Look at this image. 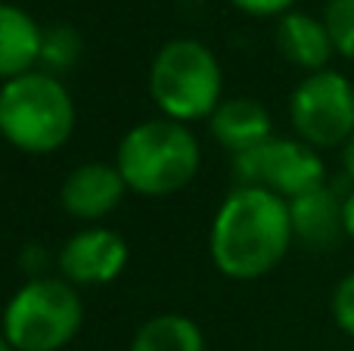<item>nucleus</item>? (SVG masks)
<instances>
[{"instance_id": "obj_1", "label": "nucleus", "mask_w": 354, "mask_h": 351, "mask_svg": "<svg viewBox=\"0 0 354 351\" xmlns=\"http://www.w3.org/2000/svg\"><path fill=\"white\" fill-rule=\"evenodd\" d=\"M289 202L264 187H233L208 230V252L227 280H261L292 249Z\"/></svg>"}, {"instance_id": "obj_2", "label": "nucleus", "mask_w": 354, "mask_h": 351, "mask_svg": "<svg viewBox=\"0 0 354 351\" xmlns=\"http://www.w3.org/2000/svg\"><path fill=\"white\" fill-rule=\"evenodd\" d=\"M202 165V146L193 128L174 118H149L122 137L115 149V168L137 196H171L193 184Z\"/></svg>"}, {"instance_id": "obj_3", "label": "nucleus", "mask_w": 354, "mask_h": 351, "mask_svg": "<svg viewBox=\"0 0 354 351\" xmlns=\"http://www.w3.org/2000/svg\"><path fill=\"white\" fill-rule=\"evenodd\" d=\"M75 131V99L53 72H25L0 84V137L28 155H50Z\"/></svg>"}, {"instance_id": "obj_4", "label": "nucleus", "mask_w": 354, "mask_h": 351, "mask_svg": "<svg viewBox=\"0 0 354 351\" xmlns=\"http://www.w3.org/2000/svg\"><path fill=\"white\" fill-rule=\"evenodd\" d=\"M224 72L212 47L196 37H174L156 53L149 66V97L159 112L174 122L212 118L221 106Z\"/></svg>"}, {"instance_id": "obj_5", "label": "nucleus", "mask_w": 354, "mask_h": 351, "mask_svg": "<svg viewBox=\"0 0 354 351\" xmlns=\"http://www.w3.org/2000/svg\"><path fill=\"white\" fill-rule=\"evenodd\" d=\"M84 323V302L62 277H31L10 296L0 330L16 351H62Z\"/></svg>"}, {"instance_id": "obj_6", "label": "nucleus", "mask_w": 354, "mask_h": 351, "mask_svg": "<svg viewBox=\"0 0 354 351\" xmlns=\"http://www.w3.org/2000/svg\"><path fill=\"white\" fill-rule=\"evenodd\" d=\"M289 122L314 149H342L354 137V81L336 68L311 72L289 93Z\"/></svg>"}, {"instance_id": "obj_7", "label": "nucleus", "mask_w": 354, "mask_h": 351, "mask_svg": "<svg viewBox=\"0 0 354 351\" xmlns=\"http://www.w3.org/2000/svg\"><path fill=\"white\" fill-rule=\"evenodd\" d=\"M236 187H264L286 202L326 187V165L314 146L299 137H270L261 146L233 153Z\"/></svg>"}, {"instance_id": "obj_8", "label": "nucleus", "mask_w": 354, "mask_h": 351, "mask_svg": "<svg viewBox=\"0 0 354 351\" xmlns=\"http://www.w3.org/2000/svg\"><path fill=\"white\" fill-rule=\"evenodd\" d=\"M128 265V243L109 227H91L72 234L59 246L56 267L59 277L72 286H106L122 277Z\"/></svg>"}, {"instance_id": "obj_9", "label": "nucleus", "mask_w": 354, "mask_h": 351, "mask_svg": "<svg viewBox=\"0 0 354 351\" xmlns=\"http://www.w3.org/2000/svg\"><path fill=\"white\" fill-rule=\"evenodd\" d=\"M128 184L118 174L115 162H84L72 168L59 187V205L75 221H103L128 196Z\"/></svg>"}, {"instance_id": "obj_10", "label": "nucleus", "mask_w": 354, "mask_h": 351, "mask_svg": "<svg viewBox=\"0 0 354 351\" xmlns=\"http://www.w3.org/2000/svg\"><path fill=\"white\" fill-rule=\"evenodd\" d=\"M208 131L224 149L243 153V149L261 146L274 137V122L270 112L252 97H230L221 99V106L208 118Z\"/></svg>"}, {"instance_id": "obj_11", "label": "nucleus", "mask_w": 354, "mask_h": 351, "mask_svg": "<svg viewBox=\"0 0 354 351\" xmlns=\"http://www.w3.org/2000/svg\"><path fill=\"white\" fill-rule=\"evenodd\" d=\"M44 28L16 3H0V84L41 68Z\"/></svg>"}, {"instance_id": "obj_12", "label": "nucleus", "mask_w": 354, "mask_h": 351, "mask_svg": "<svg viewBox=\"0 0 354 351\" xmlns=\"http://www.w3.org/2000/svg\"><path fill=\"white\" fill-rule=\"evenodd\" d=\"M277 50L283 53V59L308 75L330 68V59L336 53L324 19L299 10L280 16V22H277Z\"/></svg>"}, {"instance_id": "obj_13", "label": "nucleus", "mask_w": 354, "mask_h": 351, "mask_svg": "<svg viewBox=\"0 0 354 351\" xmlns=\"http://www.w3.org/2000/svg\"><path fill=\"white\" fill-rule=\"evenodd\" d=\"M292 215V234L308 249H330L339 236L345 234L342 227V199L336 196L333 187H317L305 196L289 202Z\"/></svg>"}, {"instance_id": "obj_14", "label": "nucleus", "mask_w": 354, "mask_h": 351, "mask_svg": "<svg viewBox=\"0 0 354 351\" xmlns=\"http://www.w3.org/2000/svg\"><path fill=\"white\" fill-rule=\"evenodd\" d=\"M128 351H205L199 323L187 314H156L134 333Z\"/></svg>"}, {"instance_id": "obj_15", "label": "nucleus", "mask_w": 354, "mask_h": 351, "mask_svg": "<svg viewBox=\"0 0 354 351\" xmlns=\"http://www.w3.org/2000/svg\"><path fill=\"white\" fill-rule=\"evenodd\" d=\"M81 56V37L72 25H50L44 28V47H41V68L44 72H66Z\"/></svg>"}, {"instance_id": "obj_16", "label": "nucleus", "mask_w": 354, "mask_h": 351, "mask_svg": "<svg viewBox=\"0 0 354 351\" xmlns=\"http://www.w3.org/2000/svg\"><path fill=\"white\" fill-rule=\"evenodd\" d=\"M320 19L330 31L333 50L354 62V0H326Z\"/></svg>"}, {"instance_id": "obj_17", "label": "nucleus", "mask_w": 354, "mask_h": 351, "mask_svg": "<svg viewBox=\"0 0 354 351\" xmlns=\"http://www.w3.org/2000/svg\"><path fill=\"white\" fill-rule=\"evenodd\" d=\"M330 311H333L336 327L342 330L345 336H351V339H354V271H348L336 283L333 298H330Z\"/></svg>"}, {"instance_id": "obj_18", "label": "nucleus", "mask_w": 354, "mask_h": 351, "mask_svg": "<svg viewBox=\"0 0 354 351\" xmlns=\"http://www.w3.org/2000/svg\"><path fill=\"white\" fill-rule=\"evenodd\" d=\"M236 10H243L245 16H258V19H268V16H286L292 12L295 0H230Z\"/></svg>"}, {"instance_id": "obj_19", "label": "nucleus", "mask_w": 354, "mask_h": 351, "mask_svg": "<svg viewBox=\"0 0 354 351\" xmlns=\"http://www.w3.org/2000/svg\"><path fill=\"white\" fill-rule=\"evenodd\" d=\"M342 227H345V236L354 240V187L342 196Z\"/></svg>"}, {"instance_id": "obj_20", "label": "nucleus", "mask_w": 354, "mask_h": 351, "mask_svg": "<svg viewBox=\"0 0 354 351\" xmlns=\"http://www.w3.org/2000/svg\"><path fill=\"white\" fill-rule=\"evenodd\" d=\"M342 171H345V178L354 184V137L342 146Z\"/></svg>"}, {"instance_id": "obj_21", "label": "nucleus", "mask_w": 354, "mask_h": 351, "mask_svg": "<svg viewBox=\"0 0 354 351\" xmlns=\"http://www.w3.org/2000/svg\"><path fill=\"white\" fill-rule=\"evenodd\" d=\"M0 351H16V348L10 345V339H6V336H3V330H0Z\"/></svg>"}]
</instances>
